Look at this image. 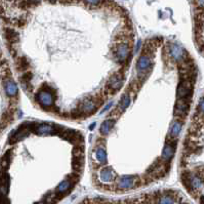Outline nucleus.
<instances>
[{
	"label": "nucleus",
	"instance_id": "2",
	"mask_svg": "<svg viewBox=\"0 0 204 204\" xmlns=\"http://www.w3.org/2000/svg\"><path fill=\"white\" fill-rule=\"evenodd\" d=\"M198 76L183 43L143 40L124 86L87 137V168L99 191L125 194L165 180L193 108Z\"/></svg>",
	"mask_w": 204,
	"mask_h": 204
},
{
	"label": "nucleus",
	"instance_id": "4",
	"mask_svg": "<svg viewBox=\"0 0 204 204\" xmlns=\"http://www.w3.org/2000/svg\"><path fill=\"white\" fill-rule=\"evenodd\" d=\"M22 90L0 38V137L14 126L18 116Z\"/></svg>",
	"mask_w": 204,
	"mask_h": 204
},
{
	"label": "nucleus",
	"instance_id": "3",
	"mask_svg": "<svg viewBox=\"0 0 204 204\" xmlns=\"http://www.w3.org/2000/svg\"><path fill=\"white\" fill-rule=\"evenodd\" d=\"M87 167V137L59 120L27 119L9 131L0 152V186L29 185L33 204H58Z\"/></svg>",
	"mask_w": 204,
	"mask_h": 204
},
{
	"label": "nucleus",
	"instance_id": "1",
	"mask_svg": "<svg viewBox=\"0 0 204 204\" xmlns=\"http://www.w3.org/2000/svg\"><path fill=\"white\" fill-rule=\"evenodd\" d=\"M46 2V1H44ZM3 25L1 39L22 92L55 120L81 123L124 86L137 51L129 14L114 0H58Z\"/></svg>",
	"mask_w": 204,
	"mask_h": 204
}]
</instances>
